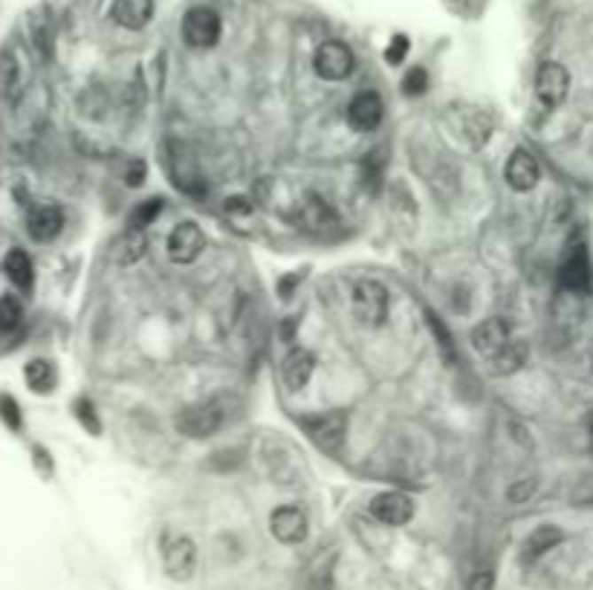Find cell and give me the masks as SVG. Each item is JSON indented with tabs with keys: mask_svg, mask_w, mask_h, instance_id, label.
<instances>
[{
	"mask_svg": "<svg viewBox=\"0 0 593 590\" xmlns=\"http://www.w3.org/2000/svg\"><path fill=\"white\" fill-rule=\"evenodd\" d=\"M301 223L304 229H310V232H327V229H333L339 221L322 197H307V203L301 206Z\"/></svg>",
	"mask_w": 593,
	"mask_h": 590,
	"instance_id": "cell-19",
	"label": "cell"
},
{
	"mask_svg": "<svg viewBox=\"0 0 593 590\" xmlns=\"http://www.w3.org/2000/svg\"><path fill=\"white\" fill-rule=\"evenodd\" d=\"M527 353H530V347L527 342H519V338H512V342L503 347L498 356L489 359V368L495 377H507V374H515L524 362H527Z\"/></svg>",
	"mask_w": 593,
	"mask_h": 590,
	"instance_id": "cell-21",
	"label": "cell"
},
{
	"mask_svg": "<svg viewBox=\"0 0 593 590\" xmlns=\"http://www.w3.org/2000/svg\"><path fill=\"white\" fill-rule=\"evenodd\" d=\"M295 330H299V319H295V315H290V319L281 324V338H284V342H293Z\"/></svg>",
	"mask_w": 593,
	"mask_h": 590,
	"instance_id": "cell-38",
	"label": "cell"
},
{
	"mask_svg": "<svg viewBox=\"0 0 593 590\" xmlns=\"http://www.w3.org/2000/svg\"><path fill=\"white\" fill-rule=\"evenodd\" d=\"M331 582H333V576H331V567H324V571H318V573L313 576V582H310V590H331Z\"/></svg>",
	"mask_w": 593,
	"mask_h": 590,
	"instance_id": "cell-37",
	"label": "cell"
},
{
	"mask_svg": "<svg viewBox=\"0 0 593 590\" xmlns=\"http://www.w3.org/2000/svg\"><path fill=\"white\" fill-rule=\"evenodd\" d=\"M405 52H409V38H405V35H394L391 43H388V50H386V61L388 64H402Z\"/></svg>",
	"mask_w": 593,
	"mask_h": 590,
	"instance_id": "cell-31",
	"label": "cell"
},
{
	"mask_svg": "<svg viewBox=\"0 0 593 590\" xmlns=\"http://www.w3.org/2000/svg\"><path fill=\"white\" fill-rule=\"evenodd\" d=\"M558 281L570 292H588L590 290V258L588 249L576 244L570 246V252L562 260V269H558Z\"/></svg>",
	"mask_w": 593,
	"mask_h": 590,
	"instance_id": "cell-11",
	"label": "cell"
},
{
	"mask_svg": "<svg viewBox=\"0 0 593 590\" xmlns=\"http://www.w3.org/2000/svg\"><path fill=\"white\" fill-rule=\"evenodd\" d=\"M382 111H386V107H382L379 93L362 90V93L354 96V102H350V107H347V122H350V128H356V130H362V134H368V130L379 128Z\"/></svg>",
	"mask_w": 593,
	"mask_h": 590,
	"instance_id": "cell-13",
	"label": "cell"
},
{
	"mask_svg": "<svg viewBox=\"0 0 593 590\" xmlns=\"http://www.w3.org/2000/svg\"><path fill=\"white\" fill-rule=\"evenodd\" d=\"M313 370H316V356L310 351H304V347L290 351L281 365L284 382H287V388H293V391H301L307 382H310Z\"/></svg>",
	"mask_w": 593,
	"mask_h": 590,
	"instance_id": "cell-17",
	"label": "cell"
},
{
	"mask_svg": "<svg viewBox=\"0 0 593 590\" xmlns=\"http://www.w3.org/2000/svg\"><path fill=\"white\" fill-rule=\"evenodd\" d=\"M354 64H356L354 52H350V47L342 41H324L313 56V67L324 82L347 79V75L354 73Z\"/></svg>",
	"mask_w": 593,
	"mask_h": 590,
	"instance_id": "cell-5",
	"label": "cell"
},
{
	"mask_svg": "<svg viewBox=\"0 0 593 590\" xmlns=\"http://www.w3.org/2000/svg\"><path fill=\"white\" fill-rule=\"evenodd\" d=\"M533 489H535V480L533 477H524V480H519V484H512L507 489V498L512 501V504H524V501L533 495Z\"/></svg>",
	"mask_w": 593,
	"mask_h": 590,
	"instance_id": "cell-30",
	"label": "cell"
},
{
	"mask_svg": "<svg viewBox=\"0 0 593 590\" xmlns=\"http://www.w3.org/2000/svg\"><path fill=\"white\" fill-rule=\"evenodd\" d=\"M162 214V197H148V200L137 203V209L130 212V229H137V232H142L145 226H151L157 217Z\"/></svg>",
	"mask_w": 593,
	"mask_h": 590,
	"instance_id": "cell-25",
	"label": "cell"
},
{
	"mask_svg": "<svg viewBox=\"0 0 593 590\" xmlns=\"http://www.w3.org/2000/svg\"><path fill=\"white\" fill-rule=\"evenodd\" d=\"M29 32H32V43H35V50L41 52L43 58H50L52 56V27H50V20L35 18L32 20Z\"/></svg>",
	"mask_w": 593,
	"mask_h": 590,
	"instance_id": "cell-26",
	"label": "cell"
},
{
	"mask_svg": "<svg viewBox=\"0 0 593 590\" xmlns=\"http://www.w3.org/2000/svg\"><path fill=\"white\" fill-rule=\"evenodd\" d=\"M223 209H226V214H238V217H244V214H252V209H255V206H252L249 197H229Z\"/></svg>",
	"mask_w": 593,
	"mask_h": 590,
	"instance_id": "cell-32",
	"label": "cell"
},
{
	"mask_svg": "<svg viewBox=\"0 0 593 590\" xmlns=\"http://www.w3.org/2000/svg\"><path fill=\"white\" fill-rule=\"evenodd\" d=\"M590 425H593V414H590Z\"/></svg>",
	"mask_w": 593,
	"mask_h": 590,
	"instance_id": "cell-40",
	"label": "cell"
},
{
	"mask_svg": "<svg viewBox=\"0 0 593 590\" xmlns=\"http://www.w3.org/2000/svg\"><path fill=\"white\" fill-rule=\"evenodd\" d=\"M301 429L322 452L336 454L339 449H342V443H345L347 417L342 411H327V414H318V417L301 420Z\"/></svg>",
	"mask_w": 593,
	"mask_h": 590,
	"instance_id": "cell-3",
	"label": "cell"
},
{
	"mask_svg": "<svg viewBox=\"0 0 593 590\" xmlns=\"http://www.w3.org/2000/svg\"><path fill=\"white\" fill-rule=\"evenodd\" d=\"M162 564H166V573L174 578V582H189L194 576V567H197V547L191 539H171L166 541V547H162Z\"/></svg>",
	"mask_w": 593,
	"mask_h": 590,
	"instance_id": "cell-8",
	"label": "cell"
},
{
	"mask_svg": "<svg viewBox=\"0 0 593 590\" xmlns=\"http://www.w3.org/2000/svg\"><path fill=\"white\" fill-rule=\"evenodd\" d=\"M24 377L29 382V388L38 393H47V391H52V385H56V368H52L47 359H32L24 370Z\"/></svg>",
	"mask_w": 593,
	"mask_h": 590,
	"instance_id": "cell-24",
	"label": "cell"
},
{
	"mask_svg": "<svg viewBox=\"0 0 593 590\" xmlns=\"http://www.w3.org/2000/svg\"><path fill=\"white\" fill-rule=\"evenodd\" d=\"M111 18L122 29H130V32L145 29L153 18V0H113Z\"/></svg>",
	"mask_w": 593,
	"mask_h": 590,
	"instance_id": "cell-16",
	"label": "cell"
},
{
	"mask_svg": "<svg viewBox=\"0 0 593 590\" xmlns=\"http://www.w3.org/2000/svg\"><path fill=\"white\" fill-rule=\"evenodd\" d=\"M0 417H4L9 423V429H20V411H18V402L12 397H0Z\"/></svg>",
	"mask_w": 593,
	"mask_h": 590,
	"instance_id": "cell-29",
	"label": "cell"
},
{
	"mask_svg": "<svg viewBox=\"0 0 593 590\" xmlns=\"http://www.w3.org/2000/svg\"><path fill=\"white\" fill-rule=\"evenodd\" d=\"M221 32H223L221 15H217L212 6H194L183 18V38L194 50L215 47V43L221 41Z\"/></svg>",
	"mask_w": 593,
	"mask_h": 590,
	"instance_id": "cell-2",
	"label": "cell"
},
{
	"mask_svg": "<svg viewBox=\"0 0 593 590\" xmlns=\"http://www.w3.org/2000/svg\"><path fill=\"white\" fill-rule=\"evenodd\" d=\"M145 249H148L145 235L137 232V229H130L128 235H122L113 244V260L119 267H130V264H137L142 255H145Z\"/></svg>",
	"mask_w": 593,
	"mask_h": 590,
	"instance_id": "cell-22",
	"label": "cell"
},
{
	"mask_svg": "<svg viewBox=\"0 0 593 590\" xmlns=\"http://www.w3.org/2000/svg\"><path fill=\"white\" fill-rule=\"evenodd\" d=\"M299 281H301V276H299V272H293V276H287V278H284V281L278 283V290H281L284 299H290V295H293V287H295V283H299Z\"/></svg>",
	"mask_w": 593,
	"mask_h": 590,
	"instance_id": "cell-39",
	"label": "cell"
},
{
	"mask_svg": "<svg viewBox=\"0 0 593 590\" xmlns=\"http://www.w3.org/2000/svg\"><path fill=\"white\" fill-rule=\"evenodd\" d=\"M20 319H24V310H20L18 299H12V295L0 299V333L15 330V327L20 324Z\"/></svg>",
	"mask_w": 593,
	"mask_h": 590,
	"instance_id": "cell-27",
	"label": "cell"
},
{
	"mask_svg": "<svg viewBox=\"0 0 593 590\" xmlns=\"http://www.w3.org/2000/svg\"><path fill=\"white\" fill-rule=\"evenodd\" d=\"M503 177H507L510 189L512 191H533L538 180H542V168H538L535 157L530 151H515L507 162V171H503Z\"/></svg>",
	"mask_w": 593,
	"mask_h": 590,
	"instance_id": "cell-14",
	"label": "cell"
},
{
	"mask_svg": "<svg viewBox=\"0 0 593 590\" xmlns=\"http://www.w3.org/2000/svg\"><path fill=\"white\" fill-rule=\"evenodd\" d=\"M428 322H432V330H434V336H441V345H443V353H446V359H452L455 356V347H452V336L446 333V327L434 319V315H428Z\"/></svg>",
	"mask_w": 593,
	"mask_h": 590,
	"instance_id": "cell-34",
	"label": "cell"
},
{
	"mask_svg": "<svg viewBox=\"0 0 593 590\" xmlns=\"http://www.w3.org/2000/svg\"><path fill=\"white\" fill-rule=\"evenodd\" d=\"M20 64L12 50H0V98L18 102L20 98Z\"/></svg>",
	"mask_w": 593,
	"mask_h": 590,
	"instance_id": "cell-18",
	"label": "cell"
},
{
	"mask_svg": "<svg viewBox=\"0 0 593 590\" xmlns=\"http://www.w3.org/2000/svg\"><path fill=\"white\" fill-rule=\"evenodd\" d=\"M469 590H495V578H492L489 571H480V573L469 582Z\"/></svg>",
	"mask_w": 593,
	"mask_h": 590,
	"instance_id": "cell-36",
	"label": "cell"
},
{
	"mask_svg": "<svg viewBox=\"0 0 593 590\" xmlns=\"http://www.w3.org/2000/svg\"><path fill=\"white\" fill-rule=\"evenodd\" d=\"M590 431H593V425H590Z\"/></svg>",
	"mask_w": 593,
	"mask_h": 590,
	"instance_id": "cell-41",
	"label": "cell"
},
{
	"mask_svg": "<svg viewBox=\"0 0 593 590\" xmlns=\"http://www.w3.org/2000/svg\"><path fill=\"white\" fill-rule=\"evenodd\" d=\"M428 90V73L423 67H411L402 79V93L405 96H423Z\"/></svg>",
	"mask_w": 593,
	"mask_h": 590,
	"instance_id": "cell-28",
	"label": "cell"
},
{
	"mask_svg": "<svg viewBox=\"0 0 593 590\" xmlns=\"http://www.w3.org/2000/svg\"><path fill=\"white\" fill-rule=\"evenodd\" d=\"M562 539H565V532L558 527H553V524H544V527L533 530L530 539H527V544H524L527 559H538V555H544L547 550H553Z\"/></svg>",
	"mask_w": 593,
	"mask_h": 590,
	"instance_id": "cell-23",
	"label": "cell"
},
{
	"mask_svg": "<svg viewBox=\"0 0 593 590\" xmlns=\"http://www.w3.org/2000/svg\"><path fill=\"white\" fill-rule=\"evenodd\" d=\"M168 258L174 264H191V260L200 258V252L206 249V235L203 229L194 221H183L180 226H174V232L168 235Z\"/></svg>",
	"mask_w": 593,
	"mask_h": 590,
	"instance_id": "cell-7",
	"label": "cell"
},
{
	"mask_svg": "<svg viewBox=\"0 0 593 590\" xmlns=\"http://www.w3.org/2000/svg\"><path fill=\"white\" fill-rule=\"evenodd\" d=\"M75 414L82 417V423L87 425L90 431H98V420H96V414H93V406L87 400H79L75 402Z\"/></svg>",
	"mask_w": 593,
	"mask_h": 590,
	"instance_id": "cell-33",
	"label": "cell"
},
{
	"mask_svg": "<svg viewBox=\"0 0 593 590\" xmlns=\"http://www.w3.org/2000/svg\"><path fill=\"white\" fill-rule=\"evenodd\" d=\"M350 307H354V315L365 324V327H382L388 319V307H391V295L382 287L379 281H359L354 287V295H350Z\"/></svg>",
	"mask_w": 593,
	"mask_h": 590,
	"instance_id": "cell-1",
	"label": "cell"
},
{
	"mask_svg": "<svg viewBox=\"0 0 593 590\" xmlns=\"http://www.w3.org/2000/svg\"><path fill=\"white\" fill-rule=\"evenodd\" d=\"M570 73L558 61H544L535 73V96L544 107H558L567 98Z\"/></svg>",
	"mask_w": 593,
	"mask_h": 590,
	"instance_id": "cell-6",
	"label": "cell"
},
{
	"mask_svg": "<svg viewBox=\"0 0 593 590\" xmlns=\"http://www.w3.org/2000/svg\"><path fill=\"white\" fill-rule=\"evenodd\" d=\"M510 342H512V330L507 319H487L472 330V347L487 359L498 356Z\"/></svg>",
	"mask_w": 593,
	"mask_h": 590,
	"instance_id": "cell-10",
	"label": "cell"
},
{
	"mask_svg": "<svg viewBox=\"0 0 593 590\" xmlns=\"http://www.w3.org/2000/svg\"><path fill=\"white\" fill-rule=\"evenodd\" d=\"M223 425V411L215 406V402H200V406H189L185 411L177 414L174 420V429L180 434L191 437V440H203V437H212Z\"/></svg>",
	"mask_w": 593,
	"mask_h": 590,
	"instance_id": "cell-4",
	"label": "cell"
},
{
	"mask_svg": "<svg viewBox=\"0 0 593 590\" xmlns=\"http://www.w3.org/2000/svg\"><path fill=\"white\" fill-rule=\"evenodd\" d=\"M145 171H148V168H145V162H142V159L130 162L128 177H125V180H128V185H142V182H145Z\"/></svg>",
	"mask_w": 593,
	"mask_h": 590,
	"instance_id": "cell-35",
	"label": "cell"
},
{
	"mask_svg": "<svg viewBox=\"0 0 593 590\" xmlns=\"http://www.w3.org/2000/svg\"><path fill=\"white\" fill-rule=\"evenodd\" d=\"M269 530L281 544H301L307 539V516L299 507H278L269 518Z\"/></svg>",
	"mask_w": 593,
	"mask_h": 590,
	"instance_id": "cell-12",
	"label": "cell"
},
{
	"mask_svg": "<svg viewBox=\"0 0 593 590\" xmlns=\"http://www.w3.org/2000/svg\"><path fill=\"white\" fill-rule=\"evenodd\" d=\"M61 226H64V212L52 203L35 206L27 217V232L32 240H38V244H47V240L59 237Z\"/></svg>",
	"mask_w": 593,
	"mask_h": 590,
	"instance_id": "cell-15",
	"label": "cell"
},
{
	"mask_svg": "<svg viewBox=\"0 0 593 590\" xmlns=\"http://www.w3.org/2000/svg\"><path fill=\"white\" fill-rule=\"evenodd\" d=\"M371 516L379 524H386V527H402V524L411 521L414 504L402 492H382V495L371 501Z\"/></svg>",
	"mask_w": 593,
	"mask_h": 590,
	"instance_id": "cell-9",
	"label": "cell"
},
{
	"mask_svg": "<svg viewBox=\"0 0 593 590\" xmlns=\"http://www.w3.org/2000/svg\"><path fill=\"white\" fill-rule=\"evenodd\" d=\"M6 278L15 283L18 290H32V281H35V269H32V260L24 249H9V255L4 258Z\"/></svg>",
	"mask_w": 593,
	"mask_h": 590,
	"instance_id": "cell-20",
	"label": "cell"
}]
</instances>
